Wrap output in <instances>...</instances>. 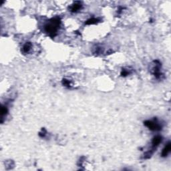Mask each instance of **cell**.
<instances>
[{
    "instance_id": "cell-1",
    "label": "cell",
    "mask_w": 171,
    "mask_h": 171,
    "mask_svg": "<svg viewBox=\"0 0 171 171\" xmlns=\"http://www.w3.org/2000/svg\"><path fill=\"white\" fill-rule=\"evenodd\" d=\"M60 25V20L59 18L52 19L49 23L45 26V31L52 37L55 36Z\"/></svg>"
},
{
    "instance_id": "cell-2",
    "label": "cell",
    "mask_w": 171,
    "mask_h": 171,
    "mask_svg": "<svg viewBox=\"0 0 171 171\" xmlns=\"http://www.w3.org/2000/svg\"><path fill=\"white\" fill-rule=\"evenodd\" d=\"M144 125L147 126L151 130H160L162 128V126L158 123L153 122V121H150V120L145 121Z\"/></svg>"
},
{
    "instance_id": "cell-3",
    "label": "cell",
    "mask_w": 171,
    "mask_h": 171,
    "mask_svg": "<svg viewBox=\"0 0 171 171\" xmlns=\"http://www.w3.org/2000/svg\"><path fill=\"white\" fill-rule=\"evenodd\" d=\"M171 150V144L170 142H168L166 145V146L164 148V149L162 150V157H166L167 156V155L170 152Z\"/></svg>"
},
{
    "instance_id": "cell-4",
    "label": "cell",
    "mask_w": 171,
    "mask_h": 171,
    "mask_svg": "<svg viewBox=\"0 0 171 171\" xmlns=\"http://www.w3.org/2000/svg\"><path fill=\"white\" fill-rule=\"evenodd\" d=\"M162 137H161L160 136H155L154 138L152 139V141L153 147H154H154H156L157 146L162 142Z\"/></svg>"
},
{
    "instance_id": "cell-5",
    "label": "cell",
    "mask_w": 171,
    "mask_h": 171,
    "mask_svg": "<svg viewBox=\"0 0 171 171\" xmlns=\"http://www.w3.org/2000/svg\"><path fill=\"white\" fill-rule=\"evenodd\" d=\"M81 8H82L81 3L80 2H76L74 3V4L72 6L71 11L72 12H77V11H78L79 10H80Z\"/></svg>"
},
{
    "instance_id": "cell-6",
    "label": "cell",
    "mask_w": 171,
    "mask_h": 171,
    "mask_svg": "<svg viewBox=\"0 0 171 171\" xmlns=\"http://www.w3.org/2000/svg\"><path fill=\"white\" fill-rule=\"evenodd\" d=\"M32 44L30 42H27L24 44V46H23L22 52L24 54H26L29 52V51L30 50L31 48H32Z\"/></svg>"
},
{
    "instance_id": "cell-7",
    "label": "cell",
    "mask_w": 171,
    "mask_h": 171,
    "mask_svg": "<svg viewBox=\"0 0 171 171\" xmlns=\"http://www.w3.org/2000/svg\"><path fill=\"white\" fill-rule=\"evenodd\" d=\"M99 22V20L96 18H91L90 20H88L86 22V24L87 25H91V24H96L97 23Z\"/></svg>"
},
{
    "instance_id": "cell-8",
    "label": "cell",
    "mask_w": 171,
    "mask_h": 171,
    "mask_svg": "<svg viewBox=\"0 0 171 171\" xmlns=\"http://www.w3.org/2000/svg\"><path fill=\"white\" fill-rule=\"evenodd\" d=\"M8 112V109L6 106H2V110H1V114H2V117L3 118V116L6 115Z\"/></svg>"
},
{
    "instance_id": "cell-9",
    "label": "cell",
    "mask_w": 171,
    "mask_h": 171,
    "mask_svg": "<svg viewBox=\"0 0 171 171\" xmlns=\"http://www.w3.org/2000/svg\"><path fill=\"white\" fill-rule=\"evenodd\" d=\"M63 84L65 86H68V87H70V82L69 80H63Z\"/></svg>"
},
{
    "instance_id": "cell-10",
    "label": "cell",
    "mask_w": 171,
    "mask_h": 171,
    "mask_svg": "<svg viewBox=\"0 0 171 171\" xmlns=\"http://www.w3.org/2000/svg\"><path fill=\"white\" fill-rule=\"evenodd\" d=\"M129 74V72L128 71V70H123L122 72V73H121V75L123 76H126L127 75H128Z\"/></svg>"
}]
</instances>
